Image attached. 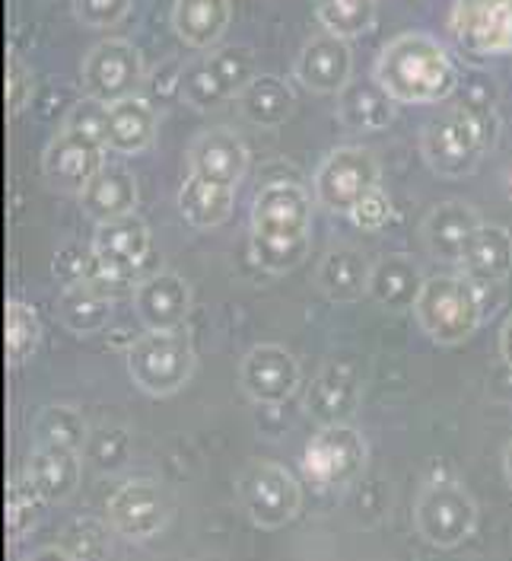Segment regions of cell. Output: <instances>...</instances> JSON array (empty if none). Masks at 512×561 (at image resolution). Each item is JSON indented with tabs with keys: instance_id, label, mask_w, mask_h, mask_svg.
<instances>
[{
	"instance_id": "obj_6",
	"label": "cell",
	"mask_w": 512,
	"mask_h": 561,
	"mask_svg": "<svg viewBox=\"0 0 512 561\" xmlns=\"http://www.w3.org/2000/svg\"><path fill=\"white\" fill-rule=\"evenodd\" d=\"M198 354L191 339L175 332H143L128 348V377L147 396H172L195 377Z\"/></svg>"
},
{
	"instance_id": "obj_43",
	"label": "cell",
	"mask_w": 512,
	"mask_h": 561,
	"mask_svg": "<svg viewBox=\"0 0 512 561\" xmlns=\"http://www.w3.org/2000/svg\"><path fill=\"white\" fill-rule=\"evenodd\" d=\"M503 469H507V482L512 485V440L507 444V454H503Z\"/></svg>"
},
{
	"instance_id": "obj_42",
	"label": "cell",
	"mask_w": 512,
	"mask_h": 561,
	"mask_svg": "<svg viewBox=\"0 0 512 561\" xmlns=\"http://www.w3.org/2000/svg\"><path fill=\"white\" fill-rule=\"evenodd\" d=\"M26 561H73V559H70V556L65 552V549H61V546H45V549L33 552V556H30Z\"/></svg>"
},
{
	"instance_id": "obj_40",
	"label": "cell",
	"mask_w": 512,
	"mask_h": 561,
	"mask_svg": "<svg viewBox=\"0 0 512 561\" xmlns=\"http://www.w3.org/2000/svg\"><path fill=\"white\" fill-rule=\"evenodd\" d=\"M392 198H388V192L382 188V185H376L357 208H353V214H350V220L360 227V230H366V233H379L388 220H392Z\"/></svg>"
},
{
	"instance_id": "obj_38",
	"label": "cell",
	"mask_w": 512,
	"mask_h": 561,
	"mask_svg": "<svg viewBox=\"0 0 512 561\" xmlns=\"http://www.w3.org/2000/svg\"><path fill=\"white\" fill-rule=\"evenodd\" d=\"M73 16L86 30H112L131 10V0H70Z\"/></svg>"
},
{
	"instance_id": "obj_8",
	"label": "cell",
	"mask_w": 512,
	"mask_h": 561,
	"mask_svg": "<svg viewBox=\"0 0 512 561\" xmlns=\"http://www.w3.org/2000/svg\"><path fill=\"white\" fill-rule=\"evenodd\" d=\"M379 160L373 157V150L366 147H338L331 150L312 179L315 188V205L338 214V217H350L353 208L373 192L379 185Z\"/></svg>"
},
{
	"instance_id": "obj_29",
	"label": "cell",
	"mask_w": 512,
	"mask_h": 561,
	"mask_svg": "<svg viewBox=\"0 0 512 561\" xmlns=\"http://www.w3.org/2000/svg\"><path fill=\"white\" fill-rule=\"evenodd\" d=\"M242 115L258 125V128H280L290 122V115L296 112V90L287 77L277 73H258L236 100Z\"/></svg>"
},
{
	"instance_id": "obj_4",
	"label": "cell",
	"mask_w": 512,
	"mask_h": 561,
	"mask_svg": "<svg viewBox=\"0 0 512 561\" xmlns=\"http://www.w3.org/2000/svg\"><path fill=\"white\" fill-rule=\"evenodd\" d=\"M258 77L255 55L245 45H217L201 58L188 61L178 73V96L182 103L207 112L217 105L240 100L242 90Z\"/></svg>"
},
{
	"instance_id": "obj_20",
	"label": "cell",
	"mask_w": 512,
	"mask_h": 561,
	"mask_svg": "<svg viewBox=\"0 0 512 561\" xmlns=\"http://www.w3.org/2000/svg\"><path fill=\"white\" fill-rule=\"evenodd\" d=\"M188 173L205 179L210 185L236 192L248 173V147L230 128H210L195 138L188 150Z\"/></svg>"
},
{
	"instance_id": "obj_39",
	"label": "cell",
	"mask_w": 512,
	"mask_h": 561,
	"mask_svg": "<svg viewBox=\"0 0 512 561\" xmlns=\"http://www.w3.org/2000/svg\"><path fill=\"white\" fill-rule=\"evenodd\" d=\"M33 68H30L16 51H10V55H7V108H10V115H20L26 105L33 103Z\"/></svg>"
},
{
	"instance_id": "obj_21",
	"label": "cell",
	"mask_w": 512,
	"mask_h": 561,
	"mask_svg": "<svg viewBox=\"0 0 512 561\" xmlns=\"http://www.w3.org/2000/svg\"><path fill=\"white\" fill-rule=\"evenodd\" d=\"M484 224L480 214L465 202H443L423 217V245L433 259H440L445 265H462L465 245L472 243V237L478 233Z\"/></svg>"
},
{
	"instance_id": "obj_34",
	"label": "cell",
	"mask_w": 512,
	"mask_h": 561,
	"mask_svg": "<svg viewBox=\"0 0 512 561\" xmlns=\"http://www.w3.org/2000/svg\"><path fill=\"white\" fill-rule=\"evenodd\" d=\"M35 437H38V444L80 450L86 444L90 431H86V419L80 415V409H73V405H48L38 415V421H35Z\"/></svg>"
},
{
	"instance_id": "obj_17",
	"label": "cell",
	"mask_w": 512,
	"mask_h": 561,
	"mask_svg": "<svg viewBox=\"0 0 512 561\" xmlns=\"http://www.w3.org/2000/svg\"><path fill=\"white\" fill-rule=\"evenodd\" d=\"M360 402H363V383L360 377L347 367V364H325L312 383L306 386V396H303V405H306V415L318 427H328V424H350L360 412Z\"/></svg>"
},
{
	"instance_id": "obj_18",
	"label": "cell",
	"mask_w": 512,
	"mask_h": 561,
	"mask_svg": "<svg viewBox=\"0 0 512 561\" xmlns=\"http://www.w3.org/2000/svg\"><path fill=\"white\" fill-rule=\"evenodd\" d=\"M135 313L147 332H175L191 313V287L175 272H156L137 280Z\"/></svg>"
},
{
	"instance_id": "obj_14",
	"label": "cell",
	"mask_w": 512,
	"mask_h": 561,
	"mask_svg": "<svg viewBox=\"0 0 512 561\" xmlns=\"http://www.w3.org/2000/svg\"><path fill=\"white\" fill-rule=\"evenodd\" d=\"M105 511H108V524L118 536L131 542H147L170 520V497L160 489V482L135 479L108 497Z\"/></svg>"
},
{
	"instance_id": "obj_25",
	"label": "cell",
	"mask_w": 512,
	"mask_h": 561,
	"mask_svg": "<svg viewBox=\"0 0 512 561\" xmlns=\"http://www.w3.org/2000/svg\"><path fill=\"white\" fill-rule=\"evenodd\" d=\"M233 20L230 0H175L172 7V30L175 35L198 51L217 48Z\"/></svg>"
},
{
	"instance_id": "obj_3",
	"label": "cell",
	"mask_w": 512,
	"mask_h": 561,
	"mask_svg": "<svg viewBox=\"0 0 512 561\" xmlns=\"http://www.w3.org/2000/svg\"><path fill=\"white\" fill-rule=\"evenodd\" d=\"M414 316L437 345H462L484 322V287L465 272L430 275L420 290Z\"/></svg>"
},
{
	"instance_id": "obj_2",
	"label": "cell",
	"mask_w": 512,
	"mask_h": 561,
	"mask_svg": "<svg viewBox=\"0 0 512 561\" xmlns=\"http://www.w3.org/2000/svg\"><path fill=\"white\" fill-rule=\"evenodd\" d=\"M382 90L395 103H445L458 87V68L443 45L427 33H405L392 38L376 61Z\"/></svg>"
},
{
	"instance_id": "obj_41",
	"label": "cell",
	"mask_w": 512,
	"mask_h": 561,
	"mask_svg": "<svg viewBox=\"0 0 512 561\" xmlns=\"http://www.w3.org/2000/svg\"><path fill=\"white\" fill-rule=\"evenodd\" d=\"M500 354H503L507 367L512 370V313L507 316V322H503V329H500Z\"/></svg>"
},
{
	"instance_id": "obj_31",
	"label": "cell",
	"mask_w": 512,
	"mask_h": 561,
	"mask_svg": "<svg viewBox=\"0 0 512 561\" xmlns=\"http://www.w3.org/2000/svg\"><path fill=\"white\" fill-rule=\"evenodd\" d=\"M338 115L350 131H382L395 115V100L382 90L376 77L366 83H347L338 93Z\"/></svg>"
},
{
	"instance_id": "obj_12",
	"label": "cell",
	"mask_w": 512,
	"mask_h": 561,
	"mask_svg": "<svg viewBox=\"0 0 512 561\" xmlns=\"http://www.w3.org/2000/svg\"><path fill=\"white\" fill-rule=\"evenodd\" d=\"M449 33L472 58L512 51V0H455Z\"/></svg>"
},
{
	"instance_id": "obj_11",
	"label": "cell",
	"mask_w": 512,
	"mask_h": 561,
	"mask_svg": "<svg viewBox=\"0 0 512 561\" xmlns=\"http://www.w3.org/2000/svg\"><path fill=\"white\" fill-rule=\"evenodd\" d=\"M143 80V61L131 42L125 38H105L96 42L83 65H80V87L83 96L100 100V103L112 105L137 96L135 90Z\"/></svg>"
},
{
	"instance_id": "obj_13",
	"label": "cell",
	"mask_w": 512,
	"mask_h": 561,
	"mask_svg": "<svg viewBox=\"0 0 512 561\" xmlns=\"http://www.w3.org/2000/svg\"><path fill=\"white\" fill-rule=\"evenodd\" d=\"M105 153H108V147L100 138L61 125L42 150V173L55 188L70 192V195H83V188L105 167Z\"/></svg>"
},
{
	"instance_id": "obj_33",
	"label": "cell",
	"mask_w": 512,
	"mask_h": 561,
	"mask_svg": "<svg viewBox=\"0 0 512 561\" xmlns=\"http://www.w3.org/2000/svg\"><path fill=\"white\" fill-rule=\"evenodd\" d=\"M312 7H315V20L322 23L325 33L350 42V38L373 30L379 0H312Z\"/></svg>"
},
{
	"instance_id": "obj_19",
	"label": "cell",
	"mask_w": 512,
	"mask_h": 561,
	"mask_svg": "<svg viewBox=\"0 0 512 561\" xmlns=\"http://www.w3.org/2000/svg\"><path fill=\"white\" fill-rule=\"evenodd\" d=\"M296 80L312 90V93H341L344 87L353 80V51L347 38H338L331 33H318L303 42L296 65H293Z\"/></svg>"
},
{
	"instance_id": "obj_32",
	"label": "cell",
	"mask_w": 512,
	"mask_h": 561,
	"mask_svg": "<svg viewBox=\"0 0 512 561\" xmlns=\"http://www.w3.org/2000/svg\"><path fill=\"white\" fill-rule=\"evenodd\" d=\"M233 198H236V192L210 185L205 179L188 173V179L178 188V210L195 230H213L233 214Z\"/></svg>"
},
{
	"instance_id": "obj_37",
	"label": "cell",
	"mask_w": 512,
	"mask_h": 561,
	"mask_svg": "<svg viewBox=\"0 0 512 561\" xmlns=\"http://www.w3.org/2000/svg\"><path fill=\"white\" fill-rule=\"evenodd\" d=\"M61 549L73 561H105L108 559V529L93 517L73 520L65 533Z\"/></svg>"
},
{
	"instance_id": "obj_9",
	"label": "cell",
	"mask_w": 512,
	"mask_h": 561,
	"mask_svg": "<svg viewBox=\"0 0 512 561\" xmlns=\"http://www.w3.org/2000/svg\"><path fill=\"white\" fill-rule=\"evenodd\" d=\"M414 524L430 546L455 549L475 533L478 504L472 491L458 485L455 479H437V482H427L420 491L417 507H414Z\"/></svg>"
},
{
	"instance_id": "obj_22",
	"label": "cell",
	"mask_w": 512,
	"mask_h": 561,
	"mask_svg": "<svg viewBox=\"0 0 512 561\" xmlns=\"http://www.w3.org/2000/svg\"><path fill=\"white\" fill-rule=\"evenodd\" d=\"M373 262L357 245H335L322 255L315 284L331 304H357L370 294Z\"/></svg>"
},
{
	"instance_id": "obj_7",
	"label": "cell",
	"mask_w": 512,
	"mask_h": 561,
	"mask_svg": "<svg viewBox=\"0 0 512 561\" xmlns=\"http://www.w3.org/2000/svg\"><path fill=\"white\" fill-rule=\"evenodd\" d=\"M303 476L318 491H338L353 485L366 469V440L353 424L318 427L303 450Z\"/></svg>"
},
{
	"instance_id": "obj_5",
	"label": "cell",
	"mask_w": 512,
	"mask_h": 561,
	"mask_svg": "<svg viewBox=\"0 0 512 561\" xmlns=\"http://www.w3.org/2000/svg\"><path fill=\"white\" fill-rule=\"evenodd\" d=\"M484 147H487L484 122L465 105L440 112V118H433L420 135L423 163L440 179H465L475 173Z\"/></svg>"
},
{
	"instance_id": "obj_1",
	"label": "cell",
	"mask_w": 512,
	"mask_h": 561,
	"mask_svg": "<svg viewBox=\"0 0 512 561\" xmlns=\"http://www.w3.org/2000/svg\"><path fill=\"white\" fill-rule=\"evenodd\" d=\"M252 259L271 275H287L306 262L312 245V202L300 182L274 179L252 205Z\"/></svg>"
},
{
	"instance_id": "obj_30",
	"label": "cell",
	"mask_w": 512,
	"mask_h": 561,
	"mask_svg": "<svg viewBox=\"0 0 512 561\" xmlns=\"http://www.w3.org/2000/svg\"><path fill=\"white\" fill-rule=\"evenodd\" d=\"M58 316L73 335H93L103 332L105 322L112 319V297L100 280L80 278L65 287Z\"/></svg>"
},
{
	"instance_id": "obj_27",
	"label": "cell",
	"mask_w": 512,
	"mask_h": 561,
	"mask_svg": "<svg viewBox=\"0 0 512 561\" xmlns=\"http://www.w3.org/2000/svg\"><path fill=\"white\" fill-rule=\"evenodd\" d=\"M468 278L487 287L510 278L512 272V233L500 224H480L472 243L465 245L462 265Z\"/></svg>"
},
{
	"instance_id": "obj_23",
	"label": "cell",
	"mask_w": 512,
	"mask_h": 561,
	"mask_svg": "<svg viewBox=\"0 0 512 561\" xmlns=\"http://www.w3.org/2000/svg\"><path fill=\"white\" fill-rule=\"evenodd\" d=\"M423 284H427V275L420 272L414 255L395 252V255H385V259L373 262V278H370L366 297L379 304L382 310L405 313V310L417 307Z\"/></svg>"
},
{
	"instance_id": "obj_35",
	"label": "cell",
	"mask_w": 512,
	"mask_h": 561,
	"mask_svg": "<svg viewBox=\"0 0 512 561\" xmlns=\"http://www.w3.org/2000/svg\"><path fill=\"white\" fill-rule=\"evenodd\" d=\"M42 342V319L26 300H10L7 304V360L20 367L30 360Z\"/></svg>"
},
{
	"instance_id": "obj_28",
	"label": "cell",
	"mask_w": 512,
	"mask_h": 561,
	"mask_svg": "<svg viewBox=\"0 0 512 561\" xmlns=\"http://www.w3.org/2000/svg\"><path fill=\"white\" fill-rule=\"evenodd\" d=\"M137 179L125 167H108L105 163L100 175L83 188L80 195V205H83V214L93 217L96 224H105V220H118V217H128L135 214L137 208Z\"/></svg>"
},
{
	"instance_id": "obj_26",
	"label": "cell",
	"mask_w": 512,
	"mask_h": 561,
	"mask_svg": "<svg viewBox=\"0 0 512 561\" xmlns=\"http://www.w3.org/2000/svg\"><path fill=\"white\" fill-rule=\"evenodd\" d=\"M80 450L70 447H51V444H38V450L26 462V479L33 482L35 491L45 497V504H61L80 485Z\"/></svg>"
},
{
	"instance_id": "obj_16",
	"label": "cell",
	"mask_w": 512,
	"mask_h": 561,
	"mask_svg": "<svg viewBox=\"0 0 512 561\" xmlns=\"http://www.w3.org/2000/svg\"><path fill=\"white\" fill-rule=\"evenodd\" d=\"M240 383L258 405H280L300 386V364L280 345H255L242 357Z\"/></svg>"
},
{
	"instance_id": "obj_24",
	"label": "cell",
	"mask_w": 512,
	"mask_h": 561,
	"mask_svg": "<svg viewBox=\"0 0 512 561\" xmlns=\"http://www.w3.org/2000/svg\"><path fill=\"white\" fill-rule=\"evenodd\" d=\"M156 140V112L143 96H128L108 105L105 122V147L121 157H137L150 150Z\"/></svg>"
},
{
	"instance_id": "obj_10",
	"label": "cell",
	"mask_w": 512,
	"mask_h": 561,
	"mask_svg": "<svg viewBox=\"0 0 512 561\" xmlns=\"http://www.w3.org/2000/svg\"><path fill=\"white\" fill-rule=\"evenodd\" d=\"M236 494H240L242 511L248 520L261 529H280L287 526L303 504V491L296 479L268 459H252L236 479Z\"/></svg>"
},
{
	"instance_id": "obj_15",
	"label": "cell",
	"mask_w": 512,
	"mask_h": 561,
	"mask_svg": "<svg viewBox=\"0 0 512 561\" xmlns=\"http://www.w3.org/2000/svg\"><path fill=\"white\" fill-rule=\"evenodd\" d=\"M150 252V227L137 214L96 224L93 233V262L108 280H128L143 265Z\"/></svg>"
},
{
	"instance_id": "obj_36",
	"label": "cell",
	"mask_w": 512,
	"mask_h": 561,
	"mask_svg": "<svg viewBox=\"0 0 512 561\" xmlns=\"http://www.w3.org/2000/svg\"><path fill=\"white\" fill-rule=\"evenodd\" d=\"M42 507H45V497L35 491V485L20 476L10 482L7 491V529H10V539H23L26 533H33L38 520H42Z\"/></svg>"
}]
</instances>
